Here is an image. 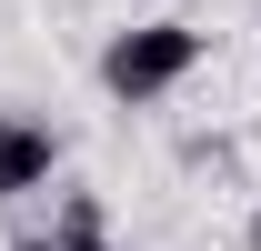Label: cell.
<instances>
[{
  "mask_svg": "<svg viewBox=\"0 0 261 251\" xmlns=\"http://www.w3.org/2000/svg\"><path fill=\"white\" fill-rule=\"evenodd\" d=\"M201 70V31L191 20H130V31H111V51H100V91L111 101H161V91H181Z\"/></svg>",
  "mask_w": 261,
  "mask_h": 251,
  "instance_id": "obj_1",
  "label": "cell"
},
{
  "mask_svg": "<svg viewBox=\"0 0 261 251\" xmlns=\"http://www.w3.org/2000/svg\"><path fill=\"white\" fill-rule=\"evenodd\" d=\"M61 181V131L31 111H0V201H31Z\"/></svg>",
  "mask_w": 261,
  "mask_h": 251,
  "instance_id": "obj_2",
  "label": "cell"
},
{
  "mask_svg": "<svg viewBox=\"0 0 261 251\" xmlns=\"http://www.w3.org/2000/svg\"><path fill=\"white\" fill-rule=\"evenodd\" d=\"M10 251H50V231H20V241H10Z\"/></svg>",
  "mask_w": 261,
  "mask_h": 251,
  "instance_id": "obj_3",
  "label": "cell"
},
{
  "mask_svg": "<svg viewBox=\"0 0 261 251\" xmlns=\"http://www.w3.org/2000/svg\"><path fill=\"white\" fill-rule=\"evenodd\" d=\"M251 251H261V211H251Z\"/></svg>",
  "mask_w": 261,
  "mask_h": 251,
  "instance_id": "obj_4",
  "label": "cell"
}]
</instances>
